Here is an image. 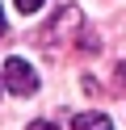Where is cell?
I'll return each mask as SVG.
<instances>
[{"label":"cell","instance_id":"8992f818","mask_svg":"<svg viewBox=\"0 0 126 130\" xmlns=\"http://www.w3.org/2000/svg\"><path fill=\"white\" fill-rule=\"evenodd\" d=\"M4 88H8V84H4V71H0V92H4Z\"/></svg>","mask_w":126,"mask_h":130},{"label":"cell","instance_id":"277c9868","mask_svg":"<svg viewBox=\"0 0 126 130\" xmlns=\"http://www.w3.org/2000/svg\"><path fill=\"white\" fill-rule=\"evenodd\" d=\"M25 130H59V126H55V122H30Z\"/></svg>","mask_w":126,"mask_h":130},{"label":"cell","instance_id":"6da1fadb","mask_svg":"<svg viewBox=\"0 0 126 130\" xmlns=\"http://www.w3.org/2000/svg\"><path fill=\"white\" fill-rule=\"evenodd\" d=\"M4 84H8L13 96H34L38 92V71H34L21 55H13V59L4 63Z\"/></svg>","mask_w":126,"mask_h":130},{"label":"cell","instance_id":"7a4b0ae2","mask_svg":"<svg viewBox=\"0 0 126 130\" xmlns=\"http://www.w3.org/2000/svg\"><path fill=\"white\" fill-rule=\"evenodd\" d=\"M72 130H114V122H109L105 113H76Z\"/></svg>","mask_w":126,"mask_h":130},{"label":"cell","instance_id":"3957f363","mask_svg":"<svg viewBox=\"0 0 126 130\" xmlns=\"http://www.w3.org/2000/svg\"><path fill=\"white\" fill-rule=\"evenodd\" d=\"M13 4H17V13H21V17H30V13L42 9V0H13Z\"/></svg>","mask_w":126,"mask_h":130},{"label":"cell","instance_id":"5b68a950","mask_svg":"<svg viewBox=\"0 0 126 130\" xmlns=\"http://www.w3.org/2000/svg\"><path fill=\"white\" fill-rule=\"evenodd\" d=\"M4 29H8V21H4V9H0V34H4Z\"/></svg>","mask_w":126,"mask_h":130}]
</instances>
